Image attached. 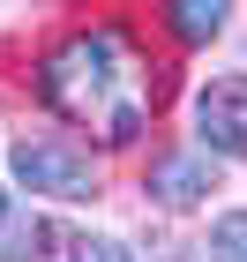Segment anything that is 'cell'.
Returning a JSON list of instances; mask_svg holds the SVG:
<instances>
[{
  "instance_id": "cell-1",
  "label": "cell",
  "mask_w": 247,
  "mask_h": 262,
  "mask_svg": "<svg viewBox=\"0 0 247 262\" xmlns=\"http://www.w3.org/2000/svg\"><path fill=\"white\" fill-rule=\"evenodd\" d=\"M38 98L90 142L127 150V142H143L150 113H158V68L120 23H82L38 53Z\"/></svg>"
},
{
  "instance_id": "cell-2",
  "label": "cell",
  "mask_w": 247,
  "mask_h": 262,
  "mask_svg": "<svg viewBox=\"0 0 247 262\" xmlns=\"http://www.w3.org/2000/svg\"><path fill=\"white\" fill-rule=\"evenodd\" d=\"M8 165H15V180L38 202H90L105 187L98 158H90L82 142H60V135H23L15 150H8Z\"/></svg>"
},
{
  "instance_id": "cell-3",
  "label": "cell",
  "mask_w": 247,
  "mask_h": 262,
  "mask_svg": "<svg viewBox=\"0 0 247 262\" xmlns=\"http://www.w3.org/2000/svg\"><path fill=\"white\" fill-rule=\"evenodd\" d=\"M195 135L210 158H247V75H210L195 90Z\"/></svg>"
},
{
  "instance_id": "cell-4",
  "label": "cell",
  "mask_w": 247,
  "mask_h": 262,
  "mask_svg": "<svg viewBox=\"0 0 247 262\" xmlns=\"http://www.w3.org/2000/svg\"><path fill=\"white\" fill-rule=\"evenodd\" d=\"M143 195L165 202V210H195V202L217 195V158L210 150H165V158H150Z\"/></svg>"
},
{
  "instance_id": "cell-5",
  "label": "cell",
  "mask_w": 247,
  "mask_h": 262,
  "mask_svg": "<svg viewBox=\"0 0 247 262\" xmlns=\"http://www.w3.org/2000/svg\"><path fill=\"white\" fill-rule=\"evenodd\" d=\"M165 23H172L180 45H210V38H225L232 0H165Z\"/></svg>"
},
{
  "instance_id": "cell-6",
  "label": "cell",
  "mask_w": 247,
  "mask_h": 262,
  "mask_svg": "<svg viewBox=\"0 0 247 262\" xmlns=\"http://www.w3.org/2000/svg\"><path fill=\"white\" fill-rule=\"evenodd\" d=\"M68 247H75V232H60L53 217H30L23 232H8V262H53Z\"/></svg>"
},
{
  "instance_id": "cell-7",
  "label": "cell",
  "mask_w": 247,
  "mask_h": 262,
  "mask_svg": "<svg viewBox=\"0 0 247 262\" xmlns=\"http://www.w3.org/2000/svg\"><path fill=\"white\" fill-rule=\"evenodd\" d=\"M210 255L217 262H247V210H225L210 225Z\"/></svg>"
},
{
  "instance_id": "cell-8",
  "label": "cell",
  "mask_w": 247,
  "mask_h": 262,
  "mask_svg": "<svg viewBox=\"0 0 247 262\" xmlns=\"http://www.w3.org/2000/svg\"><path fill=\"white\" fill-rule=\"evenodd\" d=\"M68 262H135V255H127L120 240H75V255H68Z\"/></svg>"
},
{
  "instance_id": "cell-9",
  "label": "cell",
  "mask_w": 247,
  "mask_h": 262,
  "mask_svg": "<svg viewBox=\"0 0 247 262\" xmlns=\"http://www.w3.org/2000/svg\"><path fill=\"white\" fill-rule=\"evenodd\" d=\"M0 232H8V195H0Z\"/></svg>"
}]
</instances>
